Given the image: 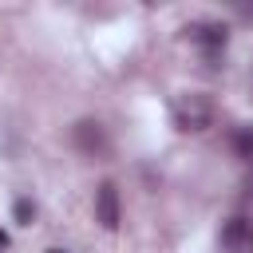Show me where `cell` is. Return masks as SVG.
Masks as SVG:
<instances>
[{
	"mask_svg": "<svg viewBox=\"0 0 253 253\" xmlns=\"http://www.w3.org/2000/svg\"><path fill=\"white\" fill-rule=\"evenodd\" d=\"M170 115H174L178 130H206L213 123V103L206 95H182V99H174Z\"/></svg>",
	"mask_w": 253,
	"mask_h": 253,
	"instance_id": "6da1fadb",
	"label": "cell"
},
{
	"mask_svg": "<svg viewBox=\"0 0 253 253\" xmlns=\"http://www.w3.org/2000/svg\"><path fill=\"white\" fill-rule=\"evenodd\" d=\"M95 221H99L103 229H119V221H123V202H119V186H115V182H103V186L95 190Z\"/></svg>",
	"mask_w": 253,
	"mask_h": 253,
	"instance_id": "7a4b0ae2",
	"label": "cell"
},
{
	"mask_svg": "<svg viewBox=\"0 0 253 253\" xmlns=\"http://www.w3.org/2000/svg\"><path fill=\"white\" fill-rule=\"evenodd\" d=\"M71 142H75V146H79L87 158H103V154H107V134H103V126H99V123H91V119L75 123Z\"/></svg>",
	"mask_w": 253,
	"mask_h": 253,
	"instance_id": "3957f363",
	"label": "cell"
},
{
	"mask_svg": "<svg viewBox=\"0 0 253 253\" xmlns=\"http://www.w3.org/2000/svg\"><path fill=\"white\" fill-rule=\"evenodd\" d=\"M186 32L194 36V43L206 47V55H217V51L225 47V28H221V24H194V28H186Z\"/></svg>",
	"mask_w": 253,
	"mask_h": 253,
	"instance_id": "277c9868",
	"label": "cell"
},
{
	"mask_svg": "<svg viewBox=\"0 0 253 253\" xmlns=\"http://www.w3.org/2000/svg\"><path fill=\"white\" fill-rule=\"evenodd\" d=\"M233 146L245 150V154H253V126H245L241 134H233Z\"/></svg>",
	"mask_w": 253,
	"mask_h": 253,
	"instance_id": "5b68a950",
	"label": "cell"
},
{
	"mask_svg": "<svg viewBox=\"0 0 253 253\" xmlns=\"http://www.w3.org/2000/svg\"><path fill=\"white\" fill-rule=\"evenodd\" d=\"M16 217H20V221H28V217H32V206H28V202H24V198H20V202H16Z\"/></svg>",
	"mask_w": 253,
	"mask_h": 253,
	"instance_id": "8992f818",
	"label": "cell"
},
{
	"mask_svg": "<svg viewBox=\"0 0 253 253\" xmlns=\"http://www.w3.org/2000/svg\"><path fill=\"white\" fill-rule=\"evenodd\" d=\"M245 249H249V253H253V225H249V241H245Z\"/></svg>",
	"mask_w": 253,
	"mask_h": 253,
	"instance_id": "52a82bcc",
	"label": "cell"
},
{
	"mask_svg": "<svg viewBox=\"0 0 253 253\" xmlns=\"http://www.w3.org/2000/svg\"><path fill=\"white\" fill-rule=\"evenodd\" d=\"M4 245H8V233H4V229H0V249H4Z\"/></svg>",
	"mask_w": 253,
	"mask_h": 253,
	"instance_id": "ba28073f",
	"label": "cell"
},
{
	"mask_svg": "<svg viewBox=\"0 0 253 253\" xmlns=\"http://www.w3.org/2000/svg\"><path fill=\"white\" fill-rule=\"evenodd\" d=\"M47 253H63V249H47Z\"/></svg>",
	"mask_w": 253,
	"mask_h": 253,
	"instance_id": "9c48e42d",
	"label": "cell"
}]
</instances>
